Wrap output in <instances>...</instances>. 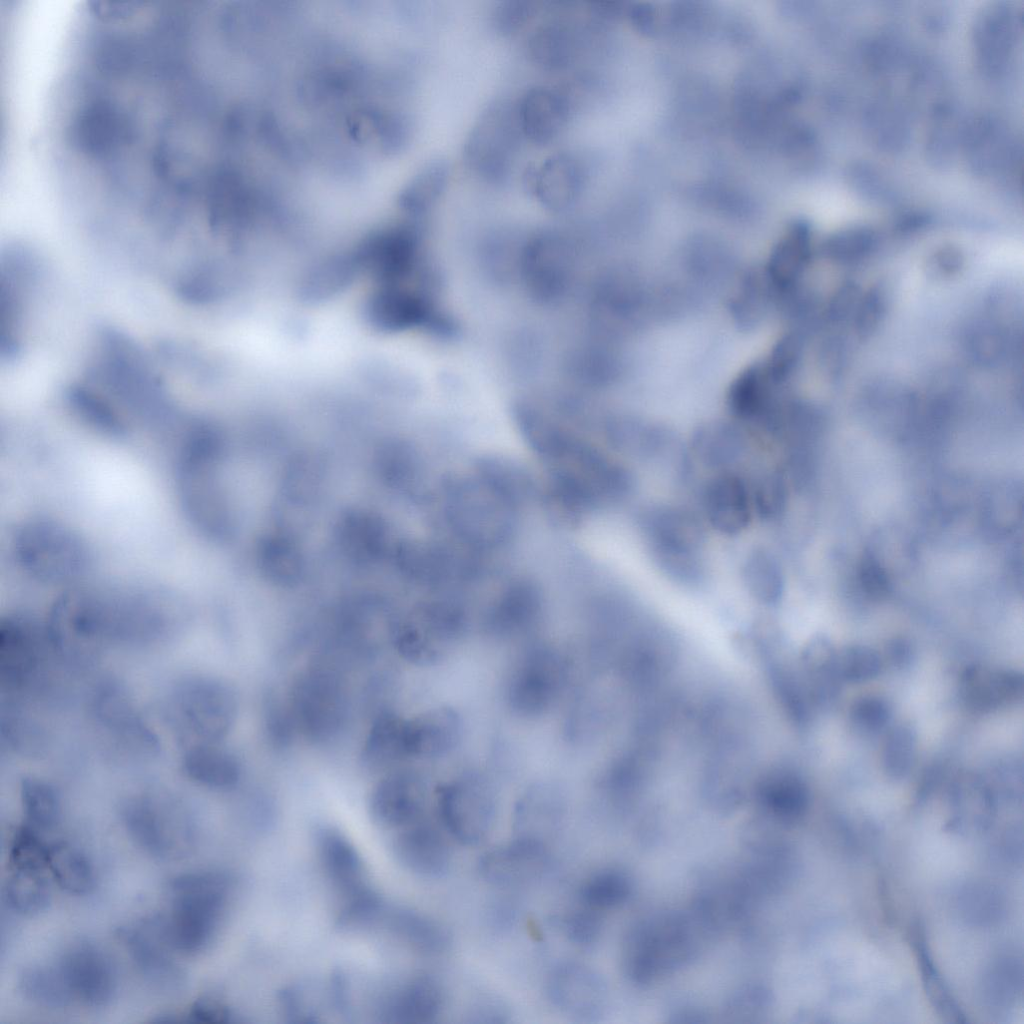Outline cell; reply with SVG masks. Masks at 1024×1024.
Here are the masks:
<instances>
[{"label":"cell","instance_id":"cell-1","mask_svg":"<svg viewBox=\"0 0 1024 1024\" xmlns=\"http://www.w3.org/2000/svg\"><path fill=\"white\" fill-rule=\"evenodd\" d=\"M223 439L210 426L190 435L178 465V489L184 511L206 537L223 542L234 533V518L227 494L217 475Z\"/></svg>","mask_w":1024,"mask_h":1024},{"label":"cell","instance_id":"cell-2","mask_svg":"<svg viewBox=\"0 0 1024 1024\" xmlns=\"http://www.w3.org/2000/svg\"><path fill=\"white\" fill-rule=\"evenodd\" d=\"M170 911L163 919L174 950L185 954L202 951L212 941L224 917L232 883L218 871H198L175 877L169 883Z\"/></svg>","mask_w":1024,"mask_h":1024},{"label":"cell","instance_id":"cell-3","mask_svg":"<svg viewBox=\"0 0 1024 1024\" xmlns=\"http://www.w3.org/2000/svg\"><path fill=\"white\" fill-rule=\"evenodd\" d=\"M18 564L42 581H66L86 568L87 550L77 534L52 520H35L20 527L14 538Z\"/></svg>","mask_w":1024,"mask_h":1024},{"label":"cell","instance_id":"cell-4","mask_svg":"<svg viewBox=\"0 0 1024 1024\" xmlns=\"http://www.w3.org/2000/svg\"><path fill=\"white\" fill-rule=\"evenodd\" d=\"M522 135L516 106L490 103L478 116L465 140L464 161L474 174L500 183L509 174Z\"/></svg>","mask_w":1024,"mask_h":1024},{"label":"cell","instance_id":"cell-5","mask_svg":"<svg viewBox=\"0 0 1024 1024\" xmlns=\"http://www.w3.org/2000/svg\"><path fill=\"white\" fill-rule=\"evenodd\" d=\"M289 708L298 733L315 743L332 740L347 719V697L339 678L331 671L311 669L292 686Z\"/></svg>","mask_w":1024,"mask_h":1024},{"label":"cell","instance_id":"cell-6","mask_svg":"<svg viewBox=\"0 0 1024 1024\" xmlns=\"http://www.w3.org/2000/svg\"><path fill=\"white\" fill-rule=\"evenodd\" d=\"M439 818L458 842L481 843L493 828L496 801L492 787L477 773H465L440 786L436 793Z\"/></svg>","mask_w":1024,"mask_h":1024},{"label":"cell","instance_id":"cell-7","mask_svg":"<svg viewBox=\"0 0 1024 1024\" xmlns=\"http://www.w3.org/2000/svg\"><path fill=\"white\" fill-rule=\"evenodd\" d=\"M122 820L137 845L155 857L183 855L193 838L186 815L173 802L158 796L129 799L122 808Z\"/></svg>","mask_w":1024,"mask_h":1024},{"label":"cell","instance_id":"cell-8","mask_svg":"<svg viewBox=\"0 0 1024 1024\" xmlns=\"http://www.w3.org/2000/svg\"><path fill=\"white\" fill-rule=\"evenodd\" d=\"M176 714L197 743H218L231 730L237 698L230 686L211 677H193L181 683L174 696Z\"/></svg>","mask_w":1024,"mask_h":1024},{"label":"cell","instance_id":"cell-9","mask_svg":"<svg viewBox=\"0 0 1024 1024\" xmlns=\"http://www.w3.org/2000/svg\"><path fill=\"white\" fill-rule=\"evenodd\" d=\"M639 526L660 569H679L702 560L704 531L690 512L672 506L649 507L641 512Z\"/></svg>","mask_w":1024,"mask_h":1024},{"label":"cell","instance_id":"cell-10","mask_svg":"<svg viewBox=\"0 0 1024 1024\" xmlns=\"http://www.w3.org/2000/svg\"><path fill=\"white\" fill-rule=\"evenodd\" d=\"M566 677L562 656L550 648H538L514 668L507 689V701L521 717L546 713L558 699Z\"/></svg>","mask_w":1024,"mask_h":1024},{"label":"cell","instance_id":"cell-11","mask_svg":"<svg viewBox=\"0 0 1024 1024\" xmlns=\"http://www.w3.org/2000/svg\"><path fill=\"white\" fill-rule=\"evenodd\" d=\"M73 1002L104 1007L117 989L115 968L107 954L90 943L69 948L57 962Z\"/></svg>","mask_w":1024,"mask_h":1024},{"label":"cell","instance_id":"cell-12","mask_svg":"<svg viewBox=\"0 0 1024 1024\" xmlns=\"http://www.w3.org/2000/svg\"><path fill=\"white\" fill-rule=\"evenodd\" d=\"M119 938L141 975L155 987L175 991L183 973L172 955L162 919L145 920L120 929Z\"/></svg>","mask_w":1024,"mask_h":1024},{"label":"cell","instance_id":"cell-13","mask_svg":"<svg viewBox=\"0 0 1024 1024\" xmlns=\"http://www.w3.org/2000/svg\"><path fill=\"white\" fill-rule=\"evenodd\" d=\"M550 865L547 844L525 837L486 851L479 859L480 876L501 888L521 887L538 880Z\"/></svg>","mask_w":1024,"mask_h":1024},{"label":"cell","instance_id":"cell-14","mask_svg":"<svg viewBox=\"0 0 1024 1024\" xmlns=\"http://www.w3.org/2000/svg\"><path fill=\"white\" fill-rule=\"evenodd\" d=\"M427 788L422 777L411 770L385 775L369 797L374 823L386 829H401L418 821L424 811Z\"/></svg>","mask_w":1024,"mask_h":1024},{"label":"cell","instance_id":"cell-15","mask_svg":"<svg viewBox=\"0 0 1024 1024\" xmlns=\"http://www.w3.org/2000/svg\"><path fill=\"white\" fill-rule=\"evenodd\" d=\"M546 991L555 1008L578 1021L598 1015L603 1003V985L598 975L578 962L559 964L550 972Z\"/></svg>","mask_w":1024,"mask_h":1024},{"label":"cell","instance_id":"cell-16","mask_svg":"<svg viewBox=\"0 0 1024 1024\" xmlns=\"http://www.w3.org/2000/svg\"><path fill=\"white\" fill-rule=\"evenodd\" d=\"M528 190L547 209L563 212L580 198L584 172L580 160L568 152H559L527 169Z\"/></svg>","mask_w":1024,"mask_h":1024},{"label":"cell","instance_id":"cell-17","mask_svg":"<svg viewBox=\"0 0 1024 1024\" xmlns=\"http://www.w3.org/2000/svg\"><path fill=\"white\" fill-rule=\"evenodd\" d=\"M566 813L564 787L554 780H539L529 785L516 802L513 824L516 837L546 843L556 832Z\"/></svg>","mask_w":1024,"mask_h":1024},{"label":"cell","instance_id":"cell-18","mask_svg":"<svg viewBox=\"0 0 1024 1024\" xmlns=\"http://www.w3.org/2000/svg\"><path fill=\"white\" fill-rule=\"evenodd\" d=\"M463 722L453 707L443 705L426 710L405 721L407 757L437 758L450 753L461 742Z\"/></svg>","mask_w":1024,"mask_h":1024},{"label":"cell","instance_id":"cell-19","mask_svg":"<svg viewBox=\"0 0 1024 1024\" xmlns=\"http://www.w3.org/2000/svg\"><path fill=\"white\" fill-rule=\"evenodd\" d=\"M392 850L405 869L427 878L445 874L452 859L450 847L442 834L434 826L419 820L399 829L393 838Z\"/></svg>","mask_w":1024,"mask_h":1024},{"label":"cell","instance_id":"cell-20","mask_svg":"<svg viewBox=\"0 0 1024 1024\" xmlns=\"http://www.w3.org/2000/svg\"><path fill=\"white\" fill-rule=\"evenodd\" d=\"M515 106L522 135L538 145L555 140L570 116L567 97L560 90L546 85L527 89Z\"/></svg>","mask_w":1024,"mask_h":1024},{"label":"cell","instance_id":"cell-21","mask_svg":"<svg viewBox=\"0 0 1024 1024\" xmlns=\"http://www.w3.org/2000/svg\"><path fill=\"white\" fill-rule=\"evenodd\" d=\"M460 631L434 618H420L399 624L393 644L399 655L417 666H433L445 660L460 641Z\"/></svg>","mask_w":1024,"mask_h":1024},{"label":"cell","instance_id":"cell-22","mask_svg":"<svg viewBox=\"0 0 1024 1024\" xmlns=\"http://www.w3.org/2000/svg\"><path fill=\"white\" fill-rule=\"evenodd\" d=\"M317 848L324 872L338 892L340 902L371 888L358 851L338 829L321 827L317 832Z\"/></svg>","mask_w":1024,"mask_h":1024},{"label":"cell","instance_id":"cell-23","mask_svg":"<svg viewBox=\"0 0 1024 1024\" xmlns=\"http://www.w3.org/2000/svg\"><path fill=\"white\" fill-rule=\"evenodd\" d=\"M704 507L711 525L726 535L742 532L751 518L748 491L744 482L734 474L718 475L707 484Z\"/></svg>","mask_w":1024,"mask_h":1024},{"label":"cell","instance_id":"cell-24","mask_svg":"<svg viewBox=\"0 0 1024 1024\" xmlns=\"http://www.w3.org/2000/svg\"><path fill=\"white\" fill-rule=\"evenodd\" d=\"M1023 679L1015 671L973 666L960 681L965 705L977 712H990L1014 702L1022 695Z\"/></svg>","mask_w":1024,"mask_h":1024},{"label":"cell","instance_id":"cell-25","mask_svg":"<svg viewBox=\"0 0 1024 1024\" xmlns=\"http://www.w3.org/2000/svg\"><path fill=\"white\" fill-rule=\"evenodd\" d=\"M445 1004V993L437 979L420 974L405 981L392 995L386 1008L389 1022L425 1024L433 1022Z\"/></svg>","mask_w":1024,"mask_h":1024},{"label":"cell","instance_id":"cell-26","mask_svg":"<svg viewBox=\"0 0 1024 1024\" xmlns=\"http://www.w3.org/2000/svg\"><path fill=\"white\" fill-rule=\"evenodd\" d=\"M335 536L342 554L358 565L371 564L384 554V523L371 513H347L339 521Z\"/></svg>","mask_w":1024,"mask_h":1024},{"label":"cell","instance_id":"cell-27","mask_svg":"<svg viewBox=\"0 0 1024 1024\" xmlns=\"http://www.w3.org/2000/svg\"><path fill=\"white\" fill-rule=\"evenodd\" d=\"M31 627L9 619L0 628V667L11 684L27 681L38 665V643Z\"/></svg>","mask_w":1024,"mask_h":1024},{"label":"cell","instance_id":"cell-28","mask_svg":"<svg viewBox=\"0 0 1024 1024\" xmlns=\"http://www.w3.org/2000/svg\"><path fill=\"white\" fill-rule=\"evenodd\" d=\"M183 769L191 780L213 789L233 787L241 774L237 758L217 743H196L190 747L183 759Z\"/></svg>","mask_w":1024,"mask_h":1024},{"label":"cell","instance_id":"cell-29","mask_svg":"<svg viewBox=\"0 0 1024 1024\" xmlns=\"http://www.w3.org/2000/svg\"><path fill=\"white\" fill-rule=\"evenodd\" d=\"M388 926L402 942L422 954H441L451 943V935L445 925L414 910L400 908L392 911L388 916Z\"/></svg>","mask_w":1024,"mask_h":1024},{"label":"cell","instance_id":"cell-30","mask_svg":"<svg viewBox=\"0 0 1024 1024\" xmlns=\"http://www.w3.org/2000/svg\"><path fill=\"white\" fill-rule=\"evenodd\" d=\"M405 721L392 712H383L374 720L364 741L361 761L365 767L381 770L407 757Z\"/></svg>","mask_w":1024,"mask_h":1024},{"label":"cell","instance_id":"cell-31","mask_svg":"<svg viewBox=\"0 0 1024 1024\" xmlns=\"http://www.w3.org/2000/svg\"><path fill=\"white\" fill-rule=\"evenodd\" d=\"M260 572L269 582L292 586L299 582L304 559L297 544L283 534H270L262 538L257 549Z\"/></svg>","mask_w":1024,"mask_h":1024},{"label":"cell","instance_id":"cell-32","mask_svg":"<svg viewBox=\"0 0 1024 1024\" xmlns=\"http://www.w3.org/2000/svg\"><path fill=\"white\" fill-rule=\"evenodd\" d=\"M449 178L445 160L433 159L423 164L401 188L398 205L411 216H422L443 194Z\"/></svg>","mask_w":1024,"mask_h":1024},{"label":"cell","instance_id":"cell-33","mask_svg":"<svg viewBox=\"0 0 1024 1024\" xmlns=\"http://www.w3.org/2000/svg\"><path fill=\"white\" fill-rule=\"evenodd\" d=\"M691 447L703 464L711 468H722L731 465L742 454L744 438L735 426L714 422L694 432Z\"/></svg>","mask_w":1024,"mask_h":1024},{"label":"cell","instance_id":"cell-34","mask_svg":"<svg viewBox=\"0 0 1024 1024\" xmlns=\"http://www.w3.org/2000/svg\"><path fill=\"white\" fill-rule=\"evenodd\" d=\"M744 585L750 595L765 605H774L784 590V577L775 556L765 548H755L742 567Z\"/></svg>","mask_w":1024,"mask_h":1024},{"label":"cell","instance_id":"cell-35","mask_svg":"<svg viewBox=\"0 0 1024 1024\" xmlns=\"http://www.w3.org/2000/svg\"><path fill=\"white\" fill-rule=\"evenodd\" d=\"M48 869L57 883L71 894H86L94 887L95 876L90 861L71 844L49 846Z\"/></svg>","mask_w":1024,"mask_h":1024},{"label":"cell","instance_id":"cell-36","mask_svg":"<svg viewBox=\"0 0 1024 1024\" xmlns=\"http://www.w3.org/2000/svg\"><path fill=\"white\" fill-rule=\"evenodd\" d=\"M19 988L26 999L44 1008L60 1009L73 1002L57 963L24 969Z\"/></svg>","mask_w":1024,"mask_h":1024},{"label":"cell","instance_id":"cell-37","mask_svg":"<svg viewBox=\"0 0 1024 1024\" xmlns=\"http://www.w3.org/2000/svg\"><path fill=\"white\" fill-rule=\"evenodd\" d=\"M4 891L10 908L23 915L43 911L50 901L49 885L40 870L11 868Z\"/></svg>","mask_w":1024,"mask_h":1024},{"label":"cell","instance_id":"cell-38","mask_svg":"<svg viewBox=\"0 0 1024 1024\" xmlns=\"http://www.w3.org/2000/svg\"><path fill=\"white\" fill-rule=\"evenodd\" d=\"M573 37L561 22H548L531 35L528 53L540 67L556 70L565 67L573 55Z\"/></svg>","mask_w":1024,"mask_h":1024},{"label":"cell","instance_id":"cell-39","mask_svg":"<svg viewBox=\"0 0 1024 1024\" xmlns=\"http://www.w3.org/2000/svg\"><path fill=\"white\" fill-rule=\"evenodd\" d=\"M631 886L627 876L615 869L592 874L582 884L581 903L597 911L616 907L626 901Z\"/></svg>","mask_w":1024,"mask_h":1024},{"label":"cell","instance_id":"cell-40","mask_svg":"<svg viewBox=\"0 0 1024 1024\" xmlns=\"http://www.w3.org/2000/svg\"><path fill=\"white\" fill-rule=\"evenodd\" d=\"M21 799L29 821L37 828L51 829L60 818L59 798L53 787L36 779L25 778L21 784Z\"/></svg>","mask_w":1024,"mask_h":1024},{"label":"cell","instance_id":"cell-41","mask_svg":"<svg viewBox=\"0 0 1024 1024\" xmlns=\"http://www.w3.org/2000/svg\"><path fill=\"white\" fill-rule=\"evenodd\" d=\"M917 751L916 732L906 724L893 727L883 747L885 772L894 778L905 776L914 764Z\"/></svg>","mask_w":1024,"mask_h":1024},{"label":"cell","instance_id":"cell-42","mask_svg":"<svg viewBox=\"0 0 1024 1024\" xmlns=\"http://www.w3.org/2000/svg\"><path fill=\"white\" fill-rule=\"evenodd\" d=\"M313 457L302 456L293 461L283 482L284 495L295 504H305L318 495L323 473Z\"/></svg>","mask_w":1024,"mask_h":1024},{"label":"cell","instance_id":"cell-43","mask_svg":"<svg viewBox=\"0 0 1024 1024\" xmlns=\"http://www.w3.org/2000/svg\"><path fill=\"white\" fill-rule=\"evenodd\" d=\"M880 655L866 645H851L836 653L835 670L841 678L861 682L876 677L881 670Z\"/></svg>","mask_w":1024,"mask_h":1024},{"label":"cell","instance_id":"cell-44","mask_svg":"<svg viewBox=\"0 0 1024 1024\" xmlns=\"http://www.w3.org/2000/svg\"><path fill=\"white\" fill-rule=\"evenodd\" d=\"M49 846L29 828L18 829L11 842L9 863L11 868L44 871L48 869Z\"/></svg>","mask_w":1024,"mask_h":1024},{"label":"cell","instance_id":"cell-45","mask_svg":"<svg viewBox=\"0 0 1024 1024\" xmlns=\"http://www.w3.org/2000/svg\"><path fill=\"white\" fill-rule=\"evenodd\" d=\"M787 502V490L782 476L776 472L765 474L757 483L753 503L759 517L775 521L783 514Z\"/></svg>","mask_w":1024,"mask_h":1024},{"label":"cell","instance_id":"cell-46","mask_svg":"<svg viewBox=\"0 0 1024 1024\" xmlns=\"http://www.w3.org/2000/svg\"><path fill=\"white\" fill-rule=\"evenodd\" d=\"M264 725L270 743L276 748L288 747L297 733L289 705L275 696L265 700Z\"/></svg>","mask_w":1024,"mask_h":1024},{"label":"cell","instance_id":"cell-47","mask_svg":"<svg viewBox=\"0 0 1024 1024\" xmlns=\"http://www.w3.org/2000/svg\"><path fill=\"white\" fill-rule=\"evenodd\" d=\"M602 921L599 911L582 904L569 911L562 920V929L567 939L578 946L593 944L600 935Z\"/></svg>","mask_w":1024,"mask_h":1024},{"label":"cell","instance_id":"cell-48","mask_svg":"<svg viewBox=\"0 0 1024 1024\" xmlns=\"http://www.w3.org/2000/svg\"><path fill=\"white\" fill-rule=\"evenodd\" d=\"M850 714L852 721L860 728L876 731L888 722L890 709L880 697L865 696L854 702Z\"/></svg>","mask_w":1024,"mask_h":1024},{"label":"cell","instance_id":"cell-49","mask_svg":"<svg viewBox=\"0 0 1024 1024\" xmlns=\"http://www.w3.org/2000/svg\"><path fill=\"white\" fill-rule=\"evenodd\" d=\"M874 237L867 231H851L834 237L827 244V253L839 261H853L869 253Z\"/></svg>","mask_w":1024,"mask_h":1024},{"label":"cell","instance_id":"cell-50","mask_svg":"<svg viewBox=\"0 0 1024 1024\" xmlns=\"http://www.w3.org/2000/svg\"><path fill=\"white\" fill-rule=\"evenodd\" d=\"M534 11L535 8L530 2H502L494 10L493 24L502 33H512L525 25Z\"/></svg>","mask_w":1024,"mask_h":1024},{"label":"cell","instance_id":"cell-51","mask_svg":"<svg viewBox=\"0 0 1024 1024\" xmlns=\"http://www.w3.org/2000/svg\"><path fill=\"white\" fill-rule=\"evenodd\" d=\"M920 961L923 970V977L926 979V986L930 993L932 1001L935 1002V1006L943 1012L944 1015L949 1017H960L959 1010L951 1000L949 994L944 988V985L938 977L935 968L930 961L925 948H920Z\"/></svg>","mask_w":1024,"mask_h":1024},{"label":"cell","instance_id":"cell-52","mask_svg":"<svg viewBox=\"0 0 1024 1024\" xmlns=\"http://www.w3.org/2000/svg\"><path fill=\"white\" fill-rule=\"evenodd\" d=\"M230 1016L223 1002L210 997L197 1000L187 1013L190 1021L201 1023H225L230 1020Z\"/></svg>","mask_w":1024,"mask_h":1024},{"label":"cell","instance_id":"cell-53","mask_svg":"<svg viewBox=\"0 0 1024 1024\" xmlns=\"http://www.w3.org/2000/svg\"><path fill=\"white\" fill-rule=\"evenodd\" d=\"M862 579L865 588L872 594L880 595L886 591V576L874 561L869 560L865 562L862 568Z\"/></svg>","mask_w":1024,"mask_h":1024},{"label":"cell","instance_id":"cell-54","mask_svg":"<svg viewBox=\"0 0 1024 1024\" xmlns=\"http://www.w3.org/2000/svg\"><path fill=\"white\" fill-rule=\"evenodd\" d=\"M470 1016L476 1018L473 1022L499 1023L506 1021L507 1011L501 1003L488 1000L477 1004Z\"/></svg>","mask_w":1024,"mask_h":1024},{"label":"cell","instance_id":"cell-55","mask_svg":"<svg viewBox=\"0 0 1024 1024\" xmlns=\"http://www.w3.org/2000/svg\"><path fill=\"white\" fill-rule=\"evenodd\" d=\"M889 656L894 664H903L909 660L910 647L903 640H894L888 646Z\"/></svg>","mask_w":1024,"mask_h":1024}]
</instances>
